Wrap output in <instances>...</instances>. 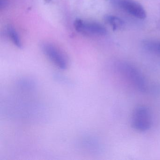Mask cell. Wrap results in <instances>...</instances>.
<instances>
[{
    "label": "cell",
    "mask_w": 160,
    "mask_h": 160,
    "mask_svg": "<svg viewBox=\"0 0 160 160\" xmlns=\"http://www.w3.org/2000/svg\"><path fill=\"white\" fill-rule=\"evenodd\" d=\"M116 67L117 72L136 89L142 92L146 91L147 82L143 75L136 67L126 62H118Z\"/></svg>",
    "instance_id": "6da1fadb"
},
{
    "label": "cell",
    "mask_w": 160,
    "mask_h": 160,
    "mask_svg": "<svg viewBox=\"0 0 160 160\" xmlns=\"http://www.w3.org/2000/svg\"><path fill=\"white\" fill-rule=\"evenodd\" d=\"M152 117L148 108L140 106L135 108L132 114L131 125L135 130L145 132L151 127Z\"/></svg>",
    "instance_id": "7a4b0ae2"
},
{
    "label": "cell",
    "mask_w": 160,
    "mask_h": 160,
    "mask_svg": "<svg viewBox=\"0 0 160 160\" xmlns=\"http://www.w3.org/2000/svg\"><path fill=\"white\" fill-rule=\"evenodd\" d=\"M74 27L78 32L87 35L103 36L107 34L105 28L96 22H86L78 18L75 20Z\"/></svg>",
    "instance_id": "3957f363"
},
{
    "label": "cell",
    "mask_w": 160,
    "mask_h": 160,
    "mask_svg": "<svg viewBox=\"0 0 160 160\" xmlns=\"http://www.w3.org/2000/svg\"><path fill=\"white\" fill-rule=\"evenodd\" d=\"M113 5L136 18L145 19L147 16L144 8L133 0H111Z\"/></svg>",
    "instance_id": "277c9868"
},
{
    "label": "cell",
    "mask_w": 160,
    "mask_h": 160,
    "mask_svg": "<svg viewBox=\"0 0 160 160\" xmlns=\"http://www.w3.org/2000/svg\"><path fill=\"white\" fill-rule=\"evenodd\" d=\"M42 50L46 56L59 69L65 70L67 68V58L56 47L50 44L45 43L42 45Z\"/></svg>",
    "instance_id": "5b68a950"
},
{
    "label": "cell",
    "mask_w": 160,
    "mask_h": 160,
    "mask_svg": "<svg viewBox=\"0 0 160 160\" xmlns=\"http://www.w3.org/2000/svg\"><path fill=\"white\" fill-rule=\"evenodd\" d=\"M7 31L8 35L12 42L18 48H21L22 43L21 40L14 28L12 26H9L7 28Z\"/></svg>",
    "instance_id": "8992f818"
},
{
    "label": "cell",
    "mask_w": 160,
    "mask_h": 160,
    "mask_svg": "<svg viewBox=\"0 0 160 160\" xmlns=\"http://www.w3.org/2000/svg\"><path fill=\"white\" fill-rule=\"evenodd\" d=\"M105 20L107 23L113 27L114 30H116L121 28L124 24L122 20L114 16H107L105 18Z\"/></svg>",
    "instance_id": "52a82bcc"
},
{
    "label": "cell",
    "mask_w": 160,
    "mask_h": 160,
    "mask_svg": "<svg viewBox=\"0 0 160 160\" xmlns=\"http://www.w3.org/2000/svg\"><path fill=\"white\" fill-rule=\"evenodd\" d=\"M145 49L150 52L160 55V42L156 41H147L144 42Z\"/></svg>",
    "instance_id": "ba28073f"
},
{
    "label": "cell",
    "mask_w": 160,
    "mask_h": 160,
    "mask_svg": "<svg viewBox=\"0 0 160 160\" xmlns=\"http://www.w3.org/2000/svg\"><path fill=\"white\" fill-rule=\"evenodd\" d=\"M48 1H49V0H48Z\"/></svg>",
    "instance_id": "9c48e42d"
}]
</instances>
